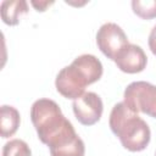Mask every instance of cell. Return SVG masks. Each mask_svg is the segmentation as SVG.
<instances>
[{
  "mask_svg": "<svg viewBox=\"0 0 156 156\" xmlns=\"http://www.w3.org/2000/svg\"><path fill=\"white\" fill-rule=\"evenodd\" d=\"M20 122H21L20 112L13 106H9V105L1 106L0 133L2 138L12 136L20 127Z\"/></svg>",
  "mask_w": 156,
  "mask_h": 156,
  "instance_id": "30bf717a",
  "label": "cell"
},
{
  "mask_svg": "<svg viewBox=\"0 0 156 156\" xmlns=\"http://www.w3.org/2000/svg\"><path fill=\"white\" fill-rule=\"evenodd\" d=\"M108 124L123 147L129 151H143L150 143L151 132L147 123L123 101L113 106Z\"/></svg>",
  "mask_w": 156,
  "mask_h": 156,
  "instance_id": "7a4b0ae2",
  "label": "cell"
},
{
  "mask_svg": "<svg viewBox=\"0 0 156 156\" xmlns=\"http://www.w3.org/2000/svg\"><path fill=\"white\" fill-rule=\"evenodd\" d=\"M30 119L41 143L49 145L58 135L72 128L60 106L51 99H39L30 107Z\"/></svg>",
  "mask_w": 156,
  "mask_h": 156,
  "instance_id": "3957f363",
  "label": "cell"
},
{
  "mask_svg": "<svg viewBox=\"0 0 156 156\" xmlns=\"http://www.w3.org/2000/svg\"><path fill=\"white\" fill-rule=\"evenodd\" d=\"M155 156H156V155H155Z\"/></svg>",
  "mask_w": 156,
  "mask_h": 156,
  "instance_id": "9a60e30c",
  "label": "cell"
},
{
  "mask_svg": "<svg viewBox=\"0 0 156 156\" xmlns=\"http://www.w3.org/2000/svg\"><path fill=\"white\" fill-rule=\"evenodd\" d=\"M115 62L124 73H139L146 67L147 57L139 45L128 44L117 54Z\"/></svg>",
  "mask_w": 156,
  "mask_h": 156,
  "instance_id": "ba28073f",
  "label": "cell"
},
{
  "mask_svg": "<svg viewBox=\"0 0 156 156\" xmlns=\"http://www.w3.org/2000/svg\"><path fill=\"white\" fill-rule=\"evenodd\" d=\"M149 48L154 55H156V26L151 29L149 35Z\"/></svg>",
  "mask_w": 156,
  "mask_h": 156,
  "instance_id": "4fadbf2b",
  "label": "cell"
},
{
  "mask_svg": "<svg viewBox=\"0 0 156 156\" xmlns=\"http://www.w3.org/2000/svg\"><path fill=\"white\" fill-rule=\"evenodd\" d=\"M51 156H84V141L78 136L74 128H69L49 145Z\"/></svg>",
  "mask_w": 156,
  "mask_h": 156,
  "instance_id": "52a82bcc",
  "label": "cell"
},
{
  "mask_svg": "<svg viewBox=\"0 0 156 156\" xmlns=\"http://www.w3.org/2000/svg\"><path fill=\"white\" fill-rule=\"evenodd\" d=\"M2 156H32V151L26 141L12 139L4 145Z\"/></svg>",
  "mask_w": 156,
  "mask_h": 156,
  "instance_id": "7c38bea8",
  "label": "cell"
},
{
  "mask_svg": "<svg viewBox=\"0 0 156 156\" xmlns=\"http://www.w3.org/2000/svg\"><path fill=\"white\" fill-rule=\"evenodd\" d=\"M72 107L76 118L84 126L95 124L101 118L104 111L101 98L93 91L84 93L82 96L73 100Z\"/></svg>",
  "mask_w": 156,
  "mask_h": 156,
  "instance_id": "8992f818",
  "label": "cell"
},
{
  "mask_svg": "<svg viewBox=\"0 0 156 156\" xmlns=\"http://www.w3.org/2000/svg\"><path fill=\"white\" fill-rule=\"evenodd\" d=\"M52 4H54V1H39V2L32 1V5L37 9V11H45V9Z\"/></svg>",
  "mask_w": 156,
  "mask_h": 156,
  "instance_id": "5bb4252c",
  "label": "cell"
},
{
  "mask_svg": "<svg viewBox=\"0 0 156 156\" xmlns=\"http://www.w3.org/2000/svg\"><path fill=\"white\" fill-rule=\"evenodd\" d=\"M1 18L7 26H16L20 23L22 15L28 12V5L24 0H5L0 5Z\"/></svg>",
  "mask_w": 156,
  "mask_h": 156,
  "instance_id": "9c48e42d",
  "label": "cell"
},
{
  "mask_svg": "<svg viewBox=\"0 0 156 156\" xmlns=\"http://www.w3.org/2000/svg\"><path fill=\"white\" fill-rule=\"evenodd\" d=\"M132 9L134 13L143 20L156 17V0H133Z\"/></svg>",
  "mask_w": 156,
  "mask_h": 156,
  "instance_id": "8fae6325",
  "label": "cell"
},
{
  "mask_svg": "<svg viewBox=\"0 0 156 156\" xmlns=\"http://www.w3.org/2000/svg\"><path fill=\"white\" fill-rule=\"evenodd\" d=\"M96 44L105 56L115 61L117 54L129 43L123 29L118 24L108 22L99 28L96 33Z\"/></svg>",
  "mask_w": 156,
  "mask_h": 156,
  "instance_id": "5b68a950",
  "label": "cell"
},
{
  "mask_svg": "<svg viewBox=\"0 0 156 156\" xmlns=\"http://www.w3.org/2000/svg\"><path fill=\"white\" fill-rule=\"evenodd\" d=\"M123 98V102L133 112L156 118V85L144 80L133 82L126 88Z\"/></svg>",
  "mask_w": 156,
  "mask_h": 156,
  "instance_id": "277c9868",
  "label": "cell"
},
{
  "mask_svg": "<svg viewBox=\"0 0 156 156\" xmlns=\"http://www.w3.org/2000/svg\"><path fill=\"white\" fill-rule=\"evenodd\" d=\"M102 76V65L94 55L84 54L63 67L56 76V90L66 99H78L84 94L87 85L98 82Z\"/></svg>",
  "mask_w": 156,
  "mask_h": 156,
  "instance_id": "6da1fadb",
  "label": "cell"
}]
</instances>
